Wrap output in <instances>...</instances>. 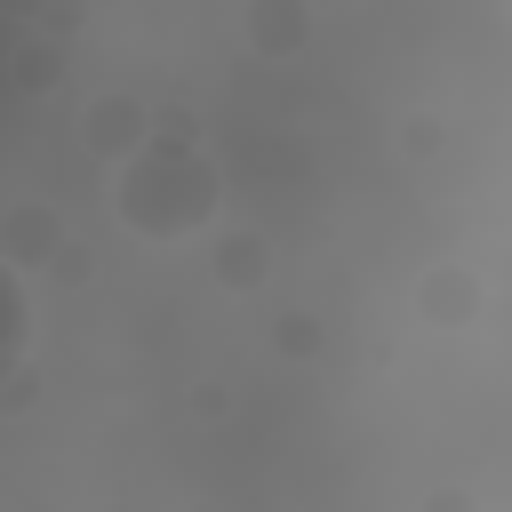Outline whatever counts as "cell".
<instances>
[{"label":"cell","mask_w":512,"mask_h":512,"mask_svg":"<svg viewBox=\"0 0 512 512\" xmlns=\"http://www.w3.org/2000/svg\"><path fill=\"white\" fill-rule=\"evenodd\" d=\"M120 216H128L144 240H184V232H200V224L216 216V168H208L192 144L160 136V144H144V152L120 168Z\"/></svg>","instance_id":"cell-1"},{"label":"cell","mask_w":512,"mask_h":512,"mask_svg":"<svg viewBox=\"0 0 512 512\" xmlns=\"http://www.w3.org/2000/svg\"><path fill=\"white\" fill-rule=\"evenodd\" d=\"M24 344H32V304H24V280H16L8 264H0V384L16 376Z\"/></svg>","instance_id":"cell-2"}]
</instances>
